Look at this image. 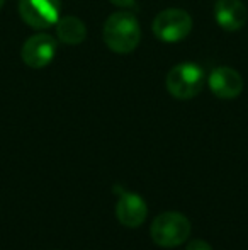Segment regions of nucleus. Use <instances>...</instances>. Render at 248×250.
<instances>
[{
	"label": "nucleus",
	"mask_w": 248,
	"mask_h": 250,
	"mask_svg": "<svg viewBox=\"0 0 248 250\" xmlns=\"http://www.w3.org/2000/svg\"><path fill=\"white\" fill-rule=\"evenodd\" d=\"M150 235L160 247H179L191 235V221L177 211H167L153 220Z\"/></svg>",
	"instance_id": "7ed1b4c3"
},
{
	"label": "nucleus",
	"mask_w": 248,
	"mask_h": 250,
	"mask_svg": "<svg viewBox=\"0 0 248 250\" xmlns=\"http://www.w3.org/2000/svg\"><path fill=\"white\" fill-rule=\"evenodd\" d=\"M19 14L27 26L46 29L60 19V0H19Z\"/></svg>",
	"instance_id": "39448f33"
},
{
	"label": "nucleus",
	"mask_w": 248,
	"mask_h": 250,
	"mask_svg": "<svg viewBox=\"0 0 248 250\" xmlns=\"http://www.w3.org/2000/svg\"><path fill=\"white\" fill-rule=\"evenodd\" d=\"M247 16V7L240 0H218L214 5V19L225 31L242 29Z\"/></svg>",
	"instance_id": "1a4fd4ad"
},
{
	"label": "nucleus",
	"mask_w": 248,
	"mask_h": 250,
	"mask_svg": "<svg viewBox=\"0 0 248 250\" xmlns=\"http://www.w3.org/2000/svg\"><path fill=\"white\" fill-rule=\"evenodd\" d=\"M5 3V0H0V9H2V5Z\"/></svg>",
	"instance_id": "ddd939ff"
},
{
	"label": "nucleus",
	"mask_w": 248,
	"mask_h": 250,
	"mask_svg": "<svg viewBox=\"0 0 248 250\" xmlns=\"http://www.w3.org/2000/svg\"><path fill=\"white\" fill-rule=\"evenodd\" d=\"M55 53H57V40L51 34L38 33L27 38L20 55H22V62L29 68L38 70L50 65L51 60L55 58Z\"/></svg>",
	"instance_id": "423d86ee"
},
{
	"label": "nucleus",
	"mask_w": 248,
	"mask_h": 250,
	"mask_svg": "<svg viewBox=\"0 0 248 250\" xmlns=\"http://www.w3.org/2000/svg\"><path fill=\"white\" fill-rule=\"evenodd\" d=\"M186 250H212V247L204 240H192V242H189Z\"/></svg>",
	"instance_id": "9b49d317"
},
{
	"label": "nucleus",
	"mask_w": 248,
	"mask_h": 250,
	"mask_svg": "<svg viewBox=\"0 0 248 250\" xmlns=\"http://www.w3.org/2000/svg\"><path fill=\"white\" fill-rule=\"evenodd\" d=\"M211 92L219 99H235L243 90V79L235 68L218 66L208 77Z\"/></svg>",
	"instance_id": "0eeeda50"
},
{
	"label": "nucleus",
	"mask_w": 248,
	"mask_h": 250,
	"mask_svg": "<svg viewBox=\"0 0 248 250\" xmlns=\"http://www.w3.org/2000/svg\"><path fill=\"white\" fill-rule=\"evenodd\" d=\"M134 2L136 0H111V3H114L117 7H133Z\"/></svg>",
	"instance_id": "f8f14e48"
},
{
	"label": "nucleus",
	"mask_w": 248,
	"mask_h": 250,
	"mask_svg": "<svg viewBox=\"0 0 248 250\" xmlns=\"http://www.w3.org/2000/svg\"><path fill=\"white\" fill-rule=\"evenodd\" d=\"M139 22L131 12L111 14L104 24V43L114 53H131L139 44Z\"/></svg>",
	"instance_id": "f257e3e1"
},
{
	"label": "nucleus",
	"mask_w": 248,
	"mask_h": 250,
	"mask_svg": "<svg viewBox=\"0 0 248 250\" xmlns=\"http://www.w3.org/2000/svg\"><path fill=\"white\" fill-rule=\"evenodd\" d=\"M148 214L145 199L134 192H123L116 206V216L124 227L128 228H138L143 225Z\"/></svg>",
	"instance_id": "6e6552de"
},
{
	"label": "nucleus",
	"mask_w": 248,
	"mask_h": 250,
	"mask_svg": "<svg viewBox=\"0 0 248 250\" xmlns=\"http://www.w3.org/2000/svg\"><path fill=\"white\" fill-rule=\"evenodd\" d=\"M206 83V73L197 63H179L165 77V87L175 99L187 101L195 97Z\"/></svg>",
	"instance_id": "f03ea898"
},
{
	"label": "nucleus",
	"mask_w": 248,
	"mask_h": 250,
	"mask_svg": "<svg viewBox=\"0 0 248 250\" xmlns=\"http://www.w3.org/2000/svg\"><path fill=\"white\" fill-rule=\"evenodd\" d=\"M192 31V17L184 9H165L153 19V33L163 43H179Z\"/></svg>",
	"instance_id": "20e7f679"
},
{
	"label": "nucleus",
	"mask_w": 248,
	"mask_h": 250,
	"mask_svg": "<svg viewBox=\"0 0 248 250\" xmlns=\"http://www.w3.org/2000/svg\"><path fill=\"white\" fill-rule=\"evenodd\" d=\"M57 36L61 43L65 44H76L83 43V40L87 38V27L83 24V21H80L75 16H66L58 19L57 22Z\"/></svg>",
	"instance_id": "9d476101"
}]
</instances>
